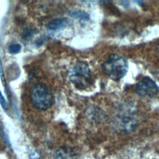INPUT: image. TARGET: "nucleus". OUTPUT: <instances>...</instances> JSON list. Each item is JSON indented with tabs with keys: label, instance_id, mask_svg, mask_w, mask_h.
<instances>
[{
	"label": "nucleus",
	"instance_id": "nucleus-1",
	"mask_svg": "<svg viewBox=\"0 0 159 159\" xmlns=\"http://www.w3.org/2000/svg\"><path fill=\"white\" fill-rule=\"evenodd\" d=\"M102 70L109 78L114 81H119L126 75L128 70V63L122 55L112 53L102 63Z\"/></svg>",
	"mask_w": 159,
	"mask_h": 159
},
{
	"label": "nucleus",
	"instance_id": "nucleus-2",
	"mask_svg": "<svg viewBox=\"0 0 159 159\" xmlns=\"http://www.w3.org/2000/svg\"><path fill=\"white\" fill-rule=\"evenodd\" d=\"M73 85L79 89L88 88L91 83V73L88 65L82 61L76 63L68 72Z\"/></svg>",
	"mask_w": 159,
	"mask_h": 159
},
{
	"label": "nucleus",
	"instance_id": "nucleus-3",
	"mask_svg": "<svg viewBox=\"0 0 159 159\" xmlns=\"http://www.w3.org/2000/svg\"><path fill=\"white\" fill-rule=\"evenodd\" d=\"M30 98L33 105L39 110L45 111L53 103V96L50 89L42 83L35 84L31 89Z\"/></svg>",
	"mask_w": 159,
	"mask_h": 159
},
{
	"label": "nucleus",
	"instance_id": "nucleus-4",
	"mask_svg": "<svg viewBox=\"0 0 159 159\" xmlns=\"http://www.w3.org/2000/svg\"><path fill=\"white\" fill-rule=\"evenodd\" d=\"M135 91L140 96L152 98L157 94L158 87L151 78L144 77L137 83Z\"/></svg>",
	"mask_w": 159,
	"mask_h": 159
},
{
	"label": "nucleus",
	"instance_id": "nucleus-5",
	"mask_svg": "<svg viewBox=\"0 0 159 159\" xmlns=\"http://www.w3.org/2000/svg\"><path fill=\"white\" fill-rule=\"evenodd\" d=\"M57 159H77V153L71 147L63 146L56 152Z\"/></svg>",
	"mask_w": 159,
	"mask_h": 159
},
{
	"label": "nucleus",
	"instance_id": "nucleus-6",
	"mask_svg": "<svg viewBox=\"0 0 159 159\" xmlns=\"http://www.w3.org/2000/svg\"><path fill=\"white\" fill-rule=\"evenodd\" d=\"M68 20L66 18H65V17L57 18L51 20L47 24V29L50 30L56 31L66 27L68 24Z\"/></svg>",
	"mask_w": 159,
	"mask_h": 159
},
{
	"label": "nucleus",
	"instance_id": "nucleus-7",
	"mask_svg": "<svg viewBox=\"0 0 159 159\" xmlns=\"http://www.w3.org/2000/svg\"><path fill=\"white\" fill-rule=\"evenodd\" d=\"M71 16L80 19V20H87L89 19L88 14L81 11H73L71 12Z\"/></svg>",
	"mask_w": 159,
	"mask_h": 159
},
{
	"label": "nucleus",
	"instance_id": "nucleus-8",
	"mask_svg": "<svg viewBox=\"0 0 159 159\" xmlns=\"http://www.w3.org/2000/svg\"><path fill=\"white\" fill-rule=\"evenodd\" d=\"M21 46L19 43H12L8 47V51L11 54H16L20 52Z\"/></svg>",
	"mask_w": 159,
	"mask_h": 159
},
{
	"label": "nucleus",
	"instance_id": "nucleus-9",
	"mask_svg": "<svg viewBox=\"0 0 159 159\" xmlns=\"http://www.w3.org/2000/svg\"><path fill=\"white\" fill-rule=\"evenodd\" d=\"M0 104L1 105V106L4 109H8V106L5 100V99L4 98L1 91H0Z\"/></svg>",
	"mask_w": 159,
	"mask_h": 159
}]
</instances>
